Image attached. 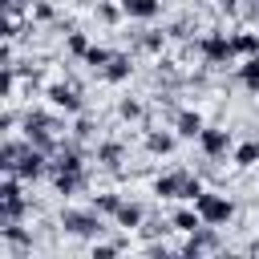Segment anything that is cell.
<instances>
[{
    "mask_svg": "<svg viewBox=\"0 0 259 259\" xmlns=\"http://www.w3.org/2000/svg\"><path fill=\"white\" fill-rule=\"evenodd\" d=\"M20 130H24V138H28L36 150H45V154H57V146H61V138H65V121H61L53 109H40V105H32V109L20 113Z\"/></svg>",
    "mask_w": 259,
    "mask_h": 259,
    "instance_id": "1",
    "label": "cell"
},
{
    "mask_svg": "<svg viewBox=\"0 0 259 259\" xmlns=\"http://www.w3.org/2000/svg\"><path fill=\"white\" fill-rule=\"evenodd\" d=\"M49 170H53V154H45V150H36L28 142V150L16 162V178L20 182H40V178H49Z\"/></svg>",
    "mask_w": 259,
    "mask_h": 259,
    "instance_id": "12",
    "label": "cell"
},
{
    "mask_svg": "<svg viewBox=\"0 0 259 259\" xmlns=\"http://www.w3.org/2000/svg\"><path fill=\"white\" fill-rule=\"evenodd\" d=\"M57 231L69 235V239H81V243H97L109 227H105V214L89 202V206H61L57 210Z\"/></svg>",
    "mask_w": 259,
    "mask_h": 259,
    "instance_id": "2",
    "label": "cell"
},
{
    "mask_svg": "<svg viewBox=\"0 0 259 259\" xmlns=\"http://www.w3.org/2000/svg\"><path fill=\"white\" fill-rule=\"evenodd\" d=\"M194 174H198L202 182H227V174H223V166H219V158H206V154H202V162L194 166Z\"/></svg>",
    "mask_w": 259,
    "mask_h": 259,
    "instance_id": "33",
    "label": "cell"
},
{
    "mask_svg": "<svg viewBox=\"0 0 259 259\" xmlns=\"http://www.w3.org/2000/svg\"><path fill=\"white\" fill-rule=\"evenodd\" d=\"M89 45H93V40H89V36H85L81 28H73V32L65 36V53H69L73 61H85V53H89Z\"/></svg>",
    "mask_w": 259,
    "mask_h": 259,
    "instance_id": "29",
    "label": "cell"
},
{
    "mask_svg": "<svg viewBox=\"0 0 259 259\" xmlns=\"http://www.w3.org/2000/svg\"><path fill=\"white\" fill-rule=\"evenodd\" d=\"M146 214H150V206H146L142 198H130V194H125V202H121L117 214H113V227H117V231H138V227L146 223Z\"/></svg>",
    "mask_w": 259,
    "mask_h": 259,
    "instance_id": "16",
    "label": "cell"
},
{
    "mask_svg": "<svg viewBox=\"0 0 259 259\" xmlns=\"http://www.w3.org/2000/svg\"><path fill=\"white\" fill-rule=\"evenodd\" d=\"M109 57H113V49H109V45H89V53H85V65H89L93 73H101V69L109 65Z\"/></svg>",
    "mask_w": 259,
    "mask_h": 259,
    "instance_id": "34",
    "label": "cell"
},
{
    "mask_svg": "<svg viewBox=\"0 0 259 259\" xmlns=\"http://www.w3.org/2000/svg\"><path fill=\"white\" fill-rule=\"evenodd\" d=\"M93 162H97L105 174L125 170V162H130V142H125V138H97V146H93Z\"/></svg>",
    "mask_w": 259,
    "mask_h": 259,
    "instance_id": "7",
    "label": "cell"
},
{
    "mask_svg": "<svg viewBox=\"0 0 259 259\" xmlns=\"http://www.w3.org/2000/svg\"><path fill=\"white\" fill-rule=\"evenodd\" d=\"M194 210H198L202 223H210V227H227V223L235 219V202H231L227 194H219V190H202V194L194 198Z\"/></svg>",
    "mask_w": 259,
    "mask_h": 259,
    "instance_id": "6",
    "label": "cell"
},
{
    "mask_svg": "<svg viewBox=\"0 0 259 259\" xmlns=\"http://www.w3.org/2000/svg\"><path fill=\"white\" fill-rule=\"evenodd\" d=\"M194 49H198V61H202L206 69H227V65L239 61L235 40H231L227 32H219V28H206V32L194 40Z\"/></svg>",
    "mask_w": 259,
    "mask_h": 259,
    "instance_id": "4",
    "label": "cell"
},
{
    "mask_svg": "<svg viewBox=\"0 0 259 259\" xmlns=\"http://www.w3.org/2000/svg\"><path fill=\"white\" fill-rule=\"evenodd\" d=\"M121 16H125V12H121V4H113V0H97V4H93V20L105 24V28H113Z\"/></svg>",
    "mask_w": 259,
    "mask_h": 259,
    "instance_id": "28",
    "label": "cell"
},
{
    "mask_svg": "<svg viewBox=\"0 0 259 259\" xmlns=\"http://www.w3.org/2000/svg\"><path fill=\"white\" fill-rule=\"evenodd\" d=\"M16 125H20V113H16L12 101H8V109L0 113V130H4V134H16Z\"/></svg>",
    "mask_w": 259,
    "mask_h": 259,
    "instance_id": "36",
    "label": "cell"
},
{
    "mask_svg": "<svg viewBox=\"0 0 259 259\" xmlns=\"http://www.w3.org/2000/svg\"><path fill=\"white\" fill-rule=\"evenodd\" d=\"M227 243H223V227H210V223H202L198 231H190L186 239H182V255H214V251H223Z\"/></svg>",
    "mask_w": 259,
    "mask_h": 259,
    "instance_id": "9",
    "label": "cell"
},
{
    "mask_svg": "<svg viewBox=\"0 0 259 259\" xmlns=\"http://www.w3.org/2000/svg\"><path fill=\"white\" fill-rule=\"evenodd\" d=\"M49 178H53V190L61 198H77V194H85L93 186V170L89 166H65V170H53Z\"/></svg>",
    "mask_w": 259,
    "mask_h": 259,
    "instance_id": "8",
    "label": "cell"
},
{
    "mask_svg": "<svg viewBox=\"0 0 259 259\" xmlns=\"http://www.w3.org/2000/svg\"><path fill=\"white\" fill-rule=\"evenodd\" d=\"M231 40H235L239 61H243V57H259V32H255V28H235Z\"/></svg>",
    "mask_w": 259,
    "mask_h": 259,
    "instance_id": "25",
    "label": "cell"
},
{
    "mask_svg": "<svg viewBox=\"0 0 259 259\" xmlns=\"http://www.w3.org/2000/svg\"><path fill=\"white\" fill-rule=\"evenodd\" d=\"M150 81H154V89H170V93H186V73L178 69V61L174 57H154V69H150Z\"/></svg>",
    "mask_w": 259,
    "mask_h": 259,
    "instance_id": "10",
    "label": "cell"
},
{
    "mask_svg": "<svg viewBox=\"0 0 259 259\" xmlns=\"http://www.w3.org/2000/svg\"><path fill=\"white\" fill-rule=\"evenodd\" d=\"M142 142H146V154H150V158H170V154L178 150L182 138H178L174 125H170V130H162V125H146V138H142Z\"/></svg>",
    "mask_w": 259,
    "mask_h": 259,
    "instance_id": "15",
    "label": "cell"
},
{
    "mask_svg": "<svg viewBox=\"0 0 259 259\" xmlns=\"http://www.w3.org/2000/svg\"><path fill=\"white\" fill-rule=\"evenodd\" d=\"M4 12H8V20H24L32 12V0H4Z\"/></svg>",
    "mask_w": 259,
    "mask_h": 259,
    "instance_id": "35",
    "label": "cell"
},
{
    "mask_svg": "<svg viewBox=\"0 0 259 259\" xmlns=\"http://www.w3.org/2000/svg\"><path fill=\"white\" fill-rule=\"evenodd\" d=\"M24 150H28V138L4 134V142H0V170H4V174H16V162H20Z\"/></svg>",
    "mask_w": 259,
    "mask_h": 259,
    "instance_id": "18",
    "label": "cell"
},
{
    "mask_svg": "<svg viewBox=\"0 0 259 259\" xmlns=\"http://www.w3.org/2000/svg\"><path fill=\"white\" fill-rule=\"evenodd\" d=\"M198 24H202V20H198V12H182L178 20H170V24H166V36H170V40L190 45V40H198V36H194V32H198Z\"/></svg>",
    "mask_w": 259,
    "mask_h": 259,
    "instance_id": "19",
    "label": "cell"
},
{
    "mask_svg": "<svg viewBox=\"0 0 259 259\" xmlns=\"http://www.w3.org/2000/svg\"><path fill=\"white\" fill-rule=\"evenodd\" d=\"M214 8L227 12V16H239V12H243V0H214Z\"/></svg>",
    "mask_w": 259,
    "mask_h": 259,
    "instance_id": "37",
    "label": "cell"
},
{
    "mask_svg": "<svg viewBox=\"0 0 259 259\" xmlns=\"http://www.w3.org/2000/svg\"><path fill=\"white\" fill-rule=\"evenodd\" d=\"M97 130H101V125H97V117L85 109V113H77V121H73V130H69V134H77L81 142H93V138H97Z\"/></svg>",
    "mask_w": 259,
    "mask_h": 259,
    "instance_id": "31",
    "label": "cell"
},
{
    "mask_svg": "<svg viewBox=\"0 0 259 259\" xmlns=\"http://www.w3.org/2000/svg\"><path fill=\"white\" fill-rule=\"evenodd\" d=\"M117 117H121V121H130V125H146V117H150V105H146L142 97L125 93V97H117Z\"/></svg>",
    "mask_w": 259,
    "mask_h": 259,
    "instance_id": "20",
    "label": "cell"
},
{
    "mask_svg": "<svg viewBox=\"0 0 259 259\" xmlns=\"http://www.w3.org/2000/svg\"><path fill=\"white\" fill-rule=\"evenodd\" d=\"M134 69H138V57H134L130 49H113V57H109V65L97 73V81H105V85H125V81L134 77Z\"/></svg>",
    "mask_w": 259,
    "mask_h": 259,
    "instance_id": "14",
    "label": "cell"
},
{
    "mask_svg": "<svg viewBox=\"0 0 259 259\" xmlns=\"http://www.w3.org/2000/svg\"><path fill=\"white\" fill-rule=\"evenodd\" d=\"M138 235H142V239H166V235H174V219H170V214L150 210V214H146V223L138 227Z\"/></svg>",
    "mask_w": 259,
    "mask_h": 259,
    "instance_id": "22",
    "label": "cell"
},
{
    "mask_svg": "<svg viewBox=\"0 0 259 259\" xmlns=\"http://www.w3.org/2000/svg\"><path fill=\"white\" fill-rule=\"evenodd\" d=\"M174 130H178V138L182 142H198V134L206 130V117L198 113V109H190V105H182L178 113H174V121H170Z\"/></svg>",
    "mask_w": 259,
    "mask_h": 259,
    "instance_id": "17",
    "label": "cell"
},
{
    "mask_svg": "<svg viewBox=\"0 0 259 259\" xmlns=\"http://www.w3.org/2000/svg\"><path fill=\"white\" fill-rule=\"evenodd\" d=\"M231 162H235V170L259 166V138H255V142H239V146L231 150Z\"/></svg>",
    "mask_w": 259,
    "mask_h": 259,
    "instance_id": "24",
    "label": "cell"
},
{
    "mask_svg": "<svg viewBox=\"0 0 259 259\" xmlns=\"http://www.w3.org/2000/svg\"><path fill=\"white\" fill-rule=\"evenodd\" d=\"M235 81H239L251 97H259V57H243V65L235 69Z\"/></svg>",
    "mask_w": 259,
    "mask_h": 259,
    "instance_id": "23",
    "label": "cell"
},
{
    "mask_svg": "<svg viewBox=\"0 0 259 259\" xmlns=\"http://www.w3.org/2000/svg\"><path fill=\"white\" fill-rule=\"evenodd\" d=\"M231 150H235V134H231L227 125H219V121H214V125H206V130L198 134V154H206V158H219V162H223Z\"/></svg>",
    "mask_w": 259,
    "mask_h": 259,
    "instance_id": "11",
    "label": "cell"
},
{
    "mask_svg": "<svg viewBox=\"0 0 259 259\" xmlns=\"http://www.w3.org/2000/svg\"><path fill=\"white\" fill-rule=\"evenodd\" d=\"M186 93H194V97L210 93V69L206 65H198L194 73H186Z\"/></svg>",
    "mask_w": 259,
    "mask_h": 259,
    "instance_id": "30",
    "label": "cell"
},
{
    "mask_svg": "<svg viewBox=\"0 0 259 259\" xmlns=\"http://www.w3.org/2000/svg\"><path fill=\"white\" fill-rule=\"evenodd\" d=\"M194 178H198V174H194L190 166L158 170V174L150 178V194H154L158 202H162V198H166V202H174V198H178V202H190V182H194Z\"/></svg>",
    "mask_w": 259,
    "mask_h": 259,
    "instance_id": "3",
    "label": "cell"
},
{
    "mask_svg": "<svg viewBox=\"0 0 259 259\" xmlns=\"http://www.w3.org/2000/svg\"><path fill=\"white\" fill-rule=\"evenodd\" d=\"M89 202H93L105 219H113V214H117V206L125 202V194H121V190H97V194H89Z\"/></svg>",
    "mask_w": 259,
    "mask_h": 259,
    "instance_id": "26",
    "label": "cell"
},
{
    "mask_svg": "<svg viewBox=\"0 0 259 259\" xmlns=\"http://www.w3.org/2000/svg\"><path fill=\"white\" fill-rule=\"evenodd\" d=\"M117 4H121V12L130 20H142V24H150V20L162 16V0H117Z\"/></svg>",
    "mask_w": 259,
    "mask_h": 259,
    "instance_id": "21",
    "label": "cell"
},
{
    "mask_svg": "<svg viewBox=\"0 0 259 259\" xmlns=\"http://www.w3.org/2000/svg\"><path fill=\"white\" fill-rule=\"evenodd\" d=\"M166 45H170V36H166V28H138V32H130V53L134 57H162L166 53Z\"/></svg>",
    "mask_w": 259,
    "mask_h": 259,
    "instance_id": "13",
    "label": "cell"
},
{
    "mask_svg": "<svg viewBox=\"0 0 259 259\" xmlns=\"http://www.w3.org/2000/svg\"><path fill=\"white\" fill-rule=\"evenodd\" d=\"M45 97H49V105L53 109H61V113H85V85L73 77V73H65L61 81H49L45 85Z\"/></svg>",
    "mask_w": 259,
    "mask_h": 259,
    "instance_id": "5",
    "label": "cell"
},
{
    "mask_svg": "<svg viewBox=\"0 0 259 259\" xmlns=\"http://www.w3.org/2000/svg\"><path fill=\"white\" fill-rule=\"evenodd\" d=\"M170 219H174V231H178V235H190V231H198V227H202V214L194 210V202H190V206H178Z\"/></svg>",
    "mask_w": 259,
    "mask_h": 259,
    "instance_id": "27",
    "label": "cell"
},
{
    "mask_svg": "<svg viewBox=\"0 0 259 259\" xmlns=\"http://www.w3.org/2000/svg\"><path fill=\"white\" fill-rule=\"evenodd\" d=\"M57 16H61V12H57V4H53V0H32V12H28V20H36V24H45V28H49Z\"/></svg>",
    "mask_w": 259,
    "mask_h": 259,
    "instance_id": "32",
    "label": "cell"
},
{
    "mask_svg": "<svg viewBox=\"0 0 259 259\" xmlns=\"http://www.w3.org/2000/svg\"><path fill=\"white\" fill-rule=\"evenodd\" d=\"M243 20L247 24H259V0H247L243 4Z\"/></svg>",
    "mask_w": 259,
    "mask_h": 259,
    "instance_id": "38",
    "label": "cell"
}]
</instances>
